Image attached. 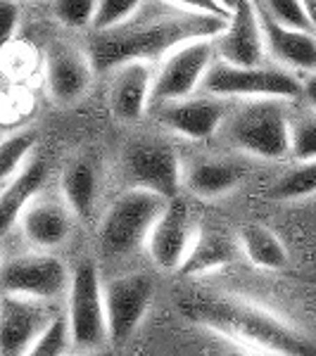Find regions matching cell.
Returning a JSON list of instances; mask_svg holds the SVG:
<instances>
[{
  "instance_id": "cell-26",
  "label": "cell",
  "mask_w": 316,
  "mask_h": 356,
  "mask_svg": "<svg viewBox=\"0 0 316 356\" xmlns=\"http://www.w3.org/2000/svg\"><path fill=\"white\" fill-rule=\"evenodd\" d=\"M290 154L297 162L316 159V107L290 114Z\"/></svg>"
},
{
  "instance_id": "cell-10",
  "label": "cell",
  "mask_w": 316,
  "mask_h": 356,
  "mask_svg": "<svg viewBox=\"0 0 316 356\" xmlns=\"http://www.w3.org/2000/svg\"><path fill=\"white\" fill-rule=\"evenodd\" d=\"M72 275L53 254H26L8 259L3 266V290L13 295L57 300L69 292Z\"/></svg>"
},
{
  "instance_id": "cell-9",
  "label": "cell",
  "mask_w": 316,
  "mask_h": 356,
  "mask_svg": "<svg viewBox=\"0 0 316 356\" xmlns=\"http://www.w3.org/2000/svg\"><path fill=\"white\" fill-rule=\"evenodd\" d=\"M48 302L5 292L0 302V354L19 356L31 352L38 335L57 316Z\"/></svg>"
},
{
  "instance_id": "cell-31",
  "label": "cell",
  "mask_w": 316,
  "mask_h": 356,
  "mask_svg": "<svg viewBox=\"0 0 316 356\" xmlns=\"http://www.w3.org/2000/svg\"><path fill=\"white\" fill-rule=\"evenodd\" d=\"M19 29V0H3V41L10 43Z\"/></svg>"
},
{
  "instance_id": "cell-8",
  "label": "cell",
  "mask_w": 316,
  "mask_h": 356,
  "mask_svg": "<svg viewBox=\"0 0 316 356\" xmlns=\"http://www.w3.org/2000/svg\"><path fill=\"white\" fill-rule=\"evenodd\" d=\"M124 174L131 186L157 191L169 200L179 197L183 186L179 157L174 147L162 140H131L124 150Z\"/></svg>"
},
{
  "instance_id": "cell-6",
  "label": "cell",
  "mask_w": 316,
  "mask_h": 356,
  "mask_svg": "<svg viewBox=\"0 0 316 356\" xmlns=\"http://www.w3.org/2000/svg\"><path fill=\"white\" fill-rule=\"evenodd\" d=\"M67 314L72 323L74 347L79 352H95L110 342L105 285H100V275L93 261L84 259L72 273Z\"/></svg>"
},
{
  "instance_id": "cell-14",
  "label": "cell",
  "mask_w": 316,
  "mask_h": 356,
  "mask_svg": "<svg viewBox=\"0 0 316 356\" xmlns=\"http://www.w3.org/2000/svg\"><path fill=\"white\" fill-rule=\"evenodd\" d=\"M195 235H198V228L193 223L191 209L183 200L174 197L169 200L162 216L152 226L150 238H148V252L159 268L174 271L183 266L195 243Z\"/></svg>"
},
{
  "instance_id": "cell-2",
  "label": "cell",
  "mask_w": 316,
  "mask_h": 356,
  "mask_svg": "<svg viewBox=\"0 0 316 356\" xmlns=\"http://www.w3.org/2000/svg\"><path fill=\"white\" fill-rule=\"evenodd\" d=\"M181 312L205 328L228 340L255 347L262 354H312L314 347L292 325L264 307L238 297H193L181 302Z\"/></svg>"
},
{
  "instance_id": "cell-22",
  "label": "cell",
  "mask_w": 316,
  "mask_h": 356,
  "mask_svg": "<svg viewBox=\"0 0 316 356\" xmlns=\"http://www.w3.org/2000/svg\"><path fill=\"white\" fill-rule=\"evenodd\" d=\"M60 191L74 214L86 219L90 214V209H93L97 193V169L93 157H88V154L74 157L67 164V169L62 171Z\"/></svg>"
},
{
  "instance_id": "cell-21",
  "label": "cell",
  "mask_w": 316,
  "mask_h": 356,
  "mask_svg": "<svg viewBox=\"0 0 316 356\" xmlns=\"http://www.w3.org/2000/svg\"><path fill=\"white\" fill-rule=\"evenodd\" d=\"M240 169L233 162L216 157H200L183 171V186L198 197H221L240 183Z\"/></svg>"
},
{
  "instance_id": "cell-19",
  "label": "cell",
  "mask_w": 316,
  "mask_h": 356,
  "mask_svg": "<svg viewBox=\"0 0 316 356\" xmlns=\"http://www.w3.org/2000/svg\"><path fill=\"white\" fill-rule=\"evenodd\" d=\"M45 181H48V164L43 159H31L10 181L3 183V193H0V228L3 233H8L19 221L24 207L33 197H38Z\"/></svg>"
},
{
  "instance_id": "cell-27",
  "label": "cell",
  "mask_w": 316,
  "mask_h": 356,
  "mask_svg": "<svg viewBox=\"0 0 316 356\" xmlns=\"http://www.w3.org/2000/svg\"><path fill=\"white\" fill-rule=\"evenodd\" d=\"M69 347H74L72 337V323H69V314H57L48 323L38 340L33 342L31 352L33 356H62L69 352Z\"/></svg>"
},
{
  "instance_id": "cell-3",
  "label": "cell",
  "mask_w": 316,
  "mask_h": 356,
  "mask_svg": "<svg viewBox=\"0 0 316 356\" xmlns=\"http://www.w3.org/2000/svg\"><path fill=\"white\" fill-rule=\"evenodd\" d=\"M216 136L233 150L283 159L290 154V114L283 97H245L240 105H231Z\"/></svg>"
},
{
  "instance_id": "cell-25",
  "label": "cell",
  "mask_w": 316,
  "mask_h": 356,
  "mask_svg": "<svg viewBox=\"0 0 316 356\" xmlns=\"http://www.w3.org/2000/svg\"><path fill=\"white\" fill-rule=\"evenodd\" d=\"M33 145H36V131L31 129L5 136L3 147H0V178H3V183L10 181L26 164V157L33 150Z\"/></svg>"
},
{
  "instance_id": "cell-11",
  "label": "cell",
  "mask_w": 316,
  "mask_h": 356,
  "mask_svg": "<svg viewBox=\"0 0 316 356\" xmlns=\"http://www.w3.org/2000/svg\"><path fill=\"white\" fill-rule=\"evenodd\" d=\"M152 295L155 283L145 273H129L105 285L107 328L112 344H124L134 335L150 307Z\"/></svg>"
},
{
  "instance_id": "cell-30",
  "label": "cell",
  "mask_w": 316,
  "mask_h": 356,
  "mask_svg": "<svg viewBox=\"0 0 316 356\" xmlns=\"http://www.w3.org/2000/svg\"><path fill=\"white\" fill-rule=\"evenodd\" d=\"M145 0H97V15L90 29H107L136 13Z\"/></svg>"
},
{
  "instance_id": "cell-20",
  "label": "cell",
  "mask_w": 316,
  "mask_h": 356,
  "mask_svg": "<svg viewBox=\"0 0 316 356\" xmlns=\"http://www.w3.org/2000/svg\"><path fill=\"white\" fill-rule=\"evenodd\" d=\"M238 252H243L240 238L235 240L223 231H198L191 252H188L186 261H183L179 271L186 275L216 271V268L231 264L238 257Z\"/></svg>"
},
{
  "instance_id": "cell-34",
  "label": "cell",
  "mask_w": 316,
  "mask_h": 356,
  "mask_svg": "<svg viewBox=\"0 0 316 356\" xmlns=\"http://www.w3.org/2000/svg\"><path fill=\"white\" fill-rule=\"evenodd\" d=\"M302 8L307 13L309 22H312V26L316 29V0H302Z\"/></svg>"
},
{
  "instance_id": "cell-16",
  "label": "cell",
  "mask_w": 316,
  "mask_h": 356,
  "mask_svg": "<svg viewBox=\"0 0 316 356\" xmlns=\"http://www.w3.org/2000/svg\"><path fill=\"white\" fill-rule=\"evenodd\" d=\"M150 62H124L110 72V110L119 122H136L150 107L152 93Z\"/></svg>"
},
{
  "instance_id": "cell-7",
  "label": "cell",
  "mask_w": 316,
  "mask_h": 356,
  "mask_svg": "<svg viewBox=\"0 0 316 356\" xmlns=\"http://www.w3.org/2000/svg\"><path fill=\"white\" fill-rule=\"evenodd\" d=\"M216 60L214 38H195L171 50L159 62L152 79L150 107H162L166 102L181 100L193 93H198L207 69Z\"/></svg>"
},
{
  "instance_id": "cell-4",
  "label": "cell",
  "mask_w": 316,
  "mask_h": 356,
  "mask_svg": "<svg viewBox=\"0 0 316 356\" xmlns=\"http://www.w3.org/2000/svg\"><path fill=\"white\" fill-rule=\"evenodd\" d=\"M169 204V197L148 188H131L119 195L107 209L97 231V243L105 257L122 259L148 243L152 226Z\"/></svg>"
},
{
  "instance_id": "cell-1",
  "label": "cell",
  "mask_w": 316,
  "mask_h": 356,
  "mask_svg": "<svg viewBox=\"0 0 316 356\" xmlns=\"http://www.w3.org/2000/svg\"><path fill=\"white\" fill-rule=\"evenodd\" d=\"M228 17L181 8L169 0H145L124 22L93 29L86 43L95 74H110L124 62H162L171 50L195 38H216Z\"/></svg>"
},
{
  "instance_id": "cell-5",
  "label": "cell",
  "mask_w": 316,
  "mask_h": 356,
  "mask_svg": "<svg viewBox=\"0 0 316 356\" xmlns=\"http://www.w3.org/2000/svg\"><path fill=\"white\" fill-rule=\"evenodd\" d=\"M200 93L216 95V97H283L295 100L302 97V81L290 74L288 69L267 67V65H233L221 57L212 62L207 69Z\"/></svg>"
},
{
  "instance_id": "cell-32",
  "label": "cell",
  "mask_w": 316,
  "mask_h": 356,
  "mask_svg": "<svg viewBox=\"0 0 316 356\" xmlns=\"http://www.w3.org/2000/svg\"><path fill=\"white\" fill-rule=\"evenodd\" d=\"M174 5H181V8H193V10H205V13H214V15H223V17H231V13L221 8L216 0H169Z\"/></svg>"
},
{
  "instance_id": "cell-12",
  "label": "cell",
  "mask_w": 316,
  "mask_h": 356,
  "mask_svg": "<svg viewBox=\"0 0 316 356\" xmlns=\"http://www.w3.org/2000/svg\"><path fill=\"white\" fill-rule=\"evenodd\" d=\"M214 45L216 57L226 62L245 67L262 65L269 50L257 0H240L238 8L228 17L226 29L214 38Z\"/></svg>"
},
{
  "instance_id": "cell-33",
  "label": "cell",
  "mask_w": 316,
  "mask_h": 356,
  "mask_svg": "<svg viewBox=\"0 0 316 356\" xmlns=\"http://www.w3.org/2000/svg\"><path fill=\"white\" fill-rule=\"evenodd\" d=\"M302 97L309 102V107H316V72H312L302 81Z\"/></svg>"
},
{
  "instance_id": "cell-23",
  "label": "cell",
  "mask_w": 316,
  "mask_h": 356,
  "mask_svg": "<svg viewBox=\"0 0 316 356\" xmlns=\"http://www.w3.org/2000/svg\"><path fill=\"white\" fill-rule=\"evenodd\" d=\"M240 245L243 252L250 257V261L260 268H283L288 264V252L285 245L278 240L271 228L262 226V223H248L240 231Z\"/></svg>"
},
{
  "instance_id": "cell-28",
  "label": "cell",
  "mask_w": 316,
  "mask_h": 356,
  "mask_svg": "<svg viewBox=\"0 0 316 356\" xmlns=\"http://www.w3.org/2000/svg\"><path fill=\"white\" fill-rule=\"evenodd\" d=\"M53 15L67 29L93 26L97 15V0H55Z\"/></svg>"
},
{
  "instance_id": "cell-35",
  "label": "cell",
  "mask_w": 316,
  "mask_h": 356,
  "mask_svg": "<svg viewBox=\"0 0 316 356\" xmlns=\"http://www.w3.org/2000/svg\"><path fill=\"white\" fill-rule=\"evenodd\" d=\"M216 3H219L221 8L226 10V13H233V10L238 8V3H240V0H216Z\"/></svg>"
},
{
  "instance_id": "cell-24",
  "label": "cell",
  "mask_w": 316,
  "mask_h": 356,
  "mask_svg": "<svg viewBox=\"0 0 316 356\" xmlns=\"http://www.w3.org/2000/svg\"><path fill=\"white\" fill-rule=\"evenodd\" d=\"M316 193V159L297 162L292 169L278 176L271 186V197L276 200H300Z\"/></svg>"
},
{
  "instance_id": "cell-29",
  "label": "cell",
  "mask_w": 316,
  "mask_h": 356,
  "mask_svg": "<svg viewBox=\"0 0 316 356\" xmlns=\"http://www.w3.org/2000/svg\"><path fill=\"white\" fill-rule=\"evenodd\" d=\"M257 5L281 24L314 31L312 22H309V17L302 8V0H257Z\"/></svg>"
},
{
  "instance_id": "cell-18",
  "label": "cell",
  "mask_w": 316,
  "mask_h": 356,
  "mask_svg": "<svg viewBox=\"0 0 316 356\" xmlns=\"http://www.w3.org/2000/svg\"><path fill=\"white\" fill-rule=\"evenodd\" d=\"M264 36H267V50L274 60H278L283 67L316 72V33L307 29L285 26L276 22L271 15H267L260 8Z\"/></svg>"
},
{
  "instance_id": "cell-17",
  "label": "cell",
  "mask_w": 316,
  "mask_h": 356,
  "mask_svg": "<svg viewBox=\"0 0 316 356\" xmlns=\"http://www.w3.org/2000/svg\"><path fill=\"white\" fill-rule=\"evenodd\" d=\"M72 207L67 200H55L38 195L24 207L19 216V226L31 245L41 247V250H53L60 247L69 238V228H72Z\"/></svg>"
},
{
  "instance_id": "cell-13",
  "label": "cell",
  "mask_w": 316,
  "mask_h": 356,
  "mask_svg": "<svg viewBox=\"0 0 316 356\" xmlns=\"http://www.w3.org/2000/svg\"><path fill=\"white\" fill-rule=\"evenodd\" d=\"M93 74L95 67L86 48L57 41L45 53V86L50 97L60 105L81 100L93 81Z\"/></svg>"
},
{
  "instance_id": "cell-15",
  "label": "cell",
  "mask_w": 316,
  "mask_h": 356,
  "mask_svg": "<svg viewBox=\"0 0 316 356\" xmlns=\"http://www.w3.org/2000/svg\"><path fill=\"white\" fill-rule=\"evenodd\" d=\"M228 107L231 105L226 102V97L193 93L181 100L166 102L155 112L171 134L191 138V140H205V138L216 136Z\"/></svg>"
}]
</instances>
